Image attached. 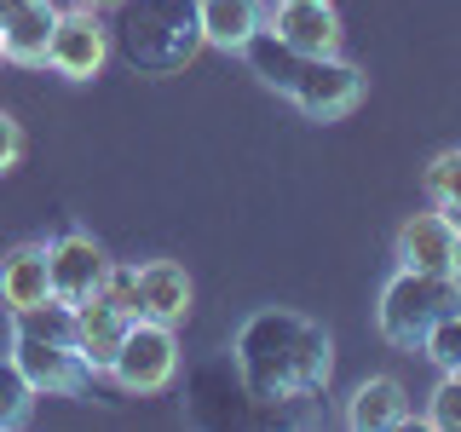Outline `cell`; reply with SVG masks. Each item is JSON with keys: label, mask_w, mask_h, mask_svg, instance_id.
Listing matches in <instances>:
<instances>
[{"label": "cell", "mask_w": 461, "mask_h": 432, "mask_svg": "<svg viewBox=\"0 0 461 432\" xmlns=\"http://www.w3.org/2000/svg\"><path fill=\"white\" fill-rule=\"evenodd\" d=\"M230 357H237V374L254 403H294V398H312L329 386L335 340L312 317H300L288 306H266L237 328Z\"/></svg>", "instance_id": "obj_1"}, {"label": "cell", "mask_w": 461, "mask_h": 432, "mask_svg": "<svg viewBox=\"0 0 461 432\" xmlns=\"http://www.w3.org/2000/svg\"><path fill=\"white\" fill-rule=\"evenodd\" d=\"M110 47L139 76H173L202 52L196 0H115Z\"/></svg>", "instance_id": "obj_2"}, {"label": "cell", "mask_w": 461, "mask_h": 432, "mask_svg": "<svg viewBox=\"0 0 461 432\" xmlns=\"http://www.w3.org/2000/svg\"><path fill=\"white\" fill-rule=\"evenodd\" d=\"M461 311V271H403L381 288V306H375V328L403 352H421V340L444 317Z\"/></svg>", "instance_id": "obj_3"}, {"label": "cell", "mask_w": 461, "mask_h": 432, "mask_svg": "<svg viewBox=\"0 0 461 432\" xmlns=\"http://www.w3.org/2000/svg\"><path fill=\"white\" fill-rule=\"evenodd\" d=\"M173 374H179V340H173V323L133 317L122 346H115V357H110V381L122 386V392L144 398V392L173 386Z\"/></svg>", "instance_id": "obj_4"}, {"label": "cell", "mask_w": 461, "mask_h": 432, "mask_svg": "<svg viewBox=\"0 0 461 432\" xmlns=\"http://www.w3.org/2000/svg\"><path fill=\"white\" fill-rule=\"evenodd\" d=\"M12 364L29 386H35V398H81L86 381H93V369L81 364L76 346L64 340H41V335H23V328H12Z\"/></svg>", "instance_id": "obj_5"}, {"label": "cell", "mask_w": 461, "mask_h": 432, "mask_svg": "<svg viewBox=\"0 0 461 432\" xmlns=\"http://www.w3.org/2000/svg\"><path fill=\"white\" fill-rule=\"evenodd\" d=\"M288 98H294V110L306 115V122H340V115L357 110V98H364V69L335 58V52L306 58V69L288 86Z\"/></svg>", "instance_id": "obj_6"}, {"label": "cell", "mask_w": 461, "mask_h": 432, "mask_svg": "<svg viewBox=\"0 0 461 432\" xmlns=\"http://www.w3.org/2000/svg\"><path fill=\"white\" fill-rule=\"evenodd\" d=\"M110 58V23L98 18L93 6H76V12H58L52 23V40H47V64L58 69L64 81H93Z\"/></svg>", "instance_id": "obj_7"}, {"label": "cell", "mask_w": 461, "mask_h": 432, "mask_svg": "<svg viewBox=\"0 0 461 432\" xmlns=\"http://www.w3.org/2000/svg\"><path fill=\"white\" fill-rule=\"evenodd\" d=\"M52 248V294L64 300V306H86V300H98V288L110 277V259L98 248L86 230H64Z\"/></svg>", "instance_id": "obj_8"}, {"label": "cell", "mask_w": 461, "mask_h": 432, "mask_svg": "<svg viewBox=\"0 0 461 432\" xmlns=\"http://www.w3.org/2000/svg\"><path fill=\"white\" fill-rule=\"evenodd\" d=\"M398 266L403 271H461V225L444 208L415 213L398 230Z\"/></svg>", "instance_id": "obj_9"}, {"label": "cell", "mask_w": 461, "mask_h": 432, "mask_svg": "<svg viewBox=\"0 0 461 432\" xmlns=\"http://www.w3.org/2000/svg\"><path fill=\"white\" fill-rule=\"evenodd\" d=\"M266 29L277 40H288L294 52H306V58H323V52L340 47V18H335L329 0H277V12L266 18Z\"/></svg>", "instance_id": "obj_10"}, {"label": "cell", "mask_w": 461, "mask_h": 432, "mask_svg": "<svg viewBox=\"0 0 461 432\" xmlns=\"http://www.w3.org/2000/svg\"><path fill=\"white\" fill-rule=\"evenodd\" d=\"M52 300V248L47 242H18L6 259H0V306L23 311Z\"/></svg>", "instance_id": "obj_11"}, {"label": "cell", "mask_w": 461, "mask_h": 432, "mask_svg": "<svg viewBox=\"0 0 461 432\" xmlns=\"http://www.w3.org/2000/svg\"><path fill=\"white\" fill-rule=\"evenodd\" d=\"M266 0H196V23H202V47L242 52L249 40L266 29Z\"/></svg>", "instance_id": "obj_12"}, {"label": "cell", "mask_w": 461, "mask_h": 432, "mask_svg": "<svg viewBox=\"0 0 461 432\" xmlns=\"http://www.w3.org/2000/svg\"><path fill=\"white\" fill-rule=\"evenodd\" d=\"M52 23H58V6L52 0H23L0 18V58L6 64H47V40H52Z\"/></svg>", "instance_id": "obj_13"}, {"label": "cell", "mask_w": 461, "mask_h": 432, "mask_svg": "<svg viewBox=\"0 0 461 432\" xmlns=\"http://www.w3.org/2000/svg\"><path fill=\"white\" fill-rule=\"evenodd\" d=\"M403 421H410V392L393 374H375L346 398V427L352 432H398Z\"/></svg>", "instance_id": "obj_14"}, {"label": "cell", "mask_w": 461, "mask_h": 432, "mask_svg": "<svg viewBox=\"0 0 461 432\" xmlns=\"http://www.w3.org/2000/svg\"><path fill=\"white\" fill-rule=\"evenodd\" d=\"M185 311H191V277H185V266H173V259L139 266V317H156V323L179 328Z\"/></svg>", "instance_id": "obj_15"}, {"label": "cell", "mask_w": 461, "mask_h": 432, "mask_svg": "<svg viewBox=\"0 0 461 432\" xmlns=\"http://www.w3.org/2000/svg\"><path fill=\"white\" fill-rule=\"evenodd\" d=\"M127 323H133V317H122L115 306H104V300L76 306V352L93 374H110V357H115V346H122Z\"/></svg>", "instance_id": "obj_16"}, {"label": "cell", "mask_w": 461, "mask_h": 432, "mask_svg": "<svg viewBox=\"0 0 461 432\" xmlns=\"http://www.w3.org/2000/svg\"><path fill=\"white\" fill-rule=\"evenodd\" d=\"M242 58H249V69L271 86V93H283V98H288V86L300 81V69H306V52H294L288 40L271 35V29H259L249 47H242Z\"/></svg>", "instance_id": "obj_17"}, {"label": "cell", "mask_w": 461, "mask_h": 432, "mask_svg": "<svg viewBox=\"0 0 461 432\" xmlns=\"http://www.w3.org/2000/svg\"><path fill=\"white\" fill-rule=\"evenodd\" d=\"M12 328H23V335H41V340H64L76 346V306H64V300H41V306H23L12 311Z\"/></svg>", "instance_id": "obj_18"}, {"label": "cell", "mask_w": 461, "mask_h": 432, "mask_svg": "<svg viewBox=\"0 0 461 432\" xmlns=\"http://www.w3.org/2000/svg\"><path fill=\"white\" fill-rule=\"evenodd\" d=\"M29 410H35V386L18 374V364H12V357H0V432L23 427Z\"/></svg>", "instance_id": "obj_19"}, {"label": "cell", "mask_w": 461, "mask_h": 432, "mask_svg": "<svg viewBox=\"0 0 461 432\" xmlns=\"http://www.w3.org/2000/svg\"><path fill=\"white\" fill-rule=\"evenodd\" d=\"M427 196H432V208H444L450 220L461 213V150H444L438 162L427 167Z\"/></svg>", "instance_id": "obj_20"}, {"label": "cell", "mask_w": 461, "mask_h": 432, "mask_svg": "<svg viewBox=\"0 0 461 432\" xmlns=\"http://www.w3.org/2000/svg\"><path fill=\"white\" fill-rule=\"evenodd\" d=\"M98 300L115 306L122 317H139V266H115L110 259V277H104V288H98Z\"/></svg>", "instance_id": "obj_21"}, {"label": "cell", "mask_w": 461, "mask_h": 432, "mask_svg": "<svg viewBox=\"0 0 461 432\" xmlns=\"http://www.w3.org/2000/svg\"><path fill=\"white\" fill-rule=\"evenodd\" d=\"M421 352L432 357V364H438L444 374H450L456 364H461V317H444L438 328H432V335L421 340Z\"/></svg>", "instance_id": "obj_22"}, {"label": "cell", "mask_w": 461, "mask_h": 432, "mask_svg": "<svg viewBox=\"0 0 461 432\" xmlns=\"http://www.w3.org/2000/svg\"><path fill=\"white\" fill-rule=\"evenodd\" d=\"M427 421L438 432H461V374H444V386L427 403Z\"/></svg>", "instance_id": "obj_23"}, {"label": "cell", "mask_w": 461, "mask_h": 432, "mask_svg": "<svg viewBox=\"0 0 461 432\" xmlns=\"http://www.w3.org/2000/svg\"><path fill=\"white\" fill-rule=\"evenodd\" d=\"M18 162H23V127L0 110V173H12Z\"/></svg>", "instance_id": "obj_24"}, {"label": "cell", "mask_w": 461, "mask_h": 432, "mask_svg": "<svg viewBox=\"0 0 461 432\" xmlns=\"http://www.w3.org/2000/svg\"><path fill=\"white\" fill-rule=\"evenodd\" d=\"M12 6H23V0H0V18H6V12H12Z\"/></svg>", "instance_id": "obj_25"}, {"label": "cell", "mask_w": 461, "mask_h": 432, "mask_svg": "<svg viewBox=\"0 0 461 432\" xmlns=\"http://www.w3.org/2000/svg\"><path fill=\"white\" fill-rule=\"evenodd\" d=\"M86 6H93V12H98V6H115V0H86Z\"/></svg>", "instance_id": "obj_26"}, {"label": "cell", "mask_w": 461, "mask_h": 432, "mask_svg": "<svg viewBox=\"0 0 461 432\" xmlns=\"http://www.w3.org/2000/svg\"><path fill=\"white\" fill-rule=\"evenodd\" d=\"M450 374H461V364H456V369H450Z\"/></svg>", "instance_id": "obj_27"}, {"label": "cell", "mask_w": 461, "mask_h": 432, "mask_svg": "<svg viewBox=\"0 0 461 432\" xmlns=\"http://www.w3.org/2000/svg\"><path fill=\"white\" fill-rule=\"evenodd\" d=\"M456 225H461V213H456Z\"/></svg>", "instance_id": "obj_28"}]
</instances>
